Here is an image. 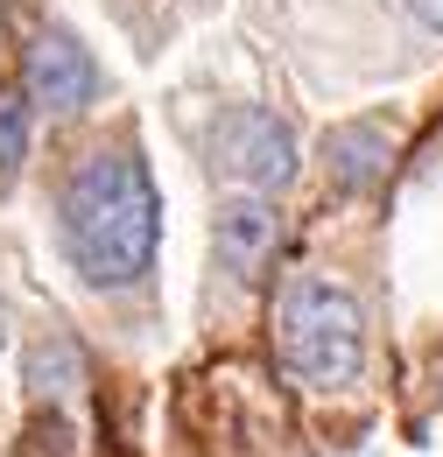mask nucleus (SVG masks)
Returning a JSON list of instances; mask_svg holds the SVG:
<instances>
[{"instance_id":"f257e3e1","label":"nucleus","mask_w":443,"mask_h":457,"mask_svg":"<svg viewBox=\"0 0 443 457\" xmlns=\"http://www.w3.org/2000/svg\"><path fill=\"white\" fill-rule=\"evenodd\" d=\"M56 232L71 268L92 288H134L148 282L155 246H163V197L155 176L134 148H99L85 155L63 197H56Z\"/></svg>"},{"instance_id":"f03ea898","label":"nucleus","mask_w":443,"mask_h":457,"mask_svg":"<svg viewBox=\"0 0 443 457\" xmlns=\"http://www.w3.org/2000/svg\"><path fill=\"white\" fill-rule=\"evenodd\" d=\"M281 359L310 387H345L366 366V317L359 295L331 275H296L281 288Z\"/></svg>"},{"instance_id":"7ed1b4c3","label":"nucleus","mask_w":443,"mask_h":457,"mask_svg":"<svg viewBox=\"0 0 443 457\" xmlns=\"http://www.w3.org/2000/svg\"><path fill=\"white\" fill-rule=\"evenodd\" d=\"M219 170L239 183V190H268L281 197L288 183H296V134L281 127L275 113H261V106H232L219 120Z\"/></svg>"},{"instance_id":"20e7f679","label":"nucleus","mask_w":443,"mask_h":457,"mask_svg":"<svg viewBox=\"0 0 443 457\" xmlns=\"http://www.w3.org/2000/svg\"><path fill=\"white\" fill-rule=\"evenodd\" d=\"M21 85H29V106H43V113H85L99 99V63L71 29H43L21 63Z\"/></svg>"},{"instance_id":"39448f33","label":"nucleus","mask_w":443,"mask_h":457,"mask_svg":"<svg viewBox=\"0 0 443 457\" xmlns=\"http://www.w3.org/2000/svg\"><path fill=\"white\" fill-rule=\"evenodd\" d=\"M212 246H219V268L232 282H261V268L275 261L281 246V212L268 190H239L225 197L219 219H212Z\"/></svg>"},{"instance_id":"423d86ee","label":"nucleus","mask_w":443,"mask_h":457,"mask_svg":"<svg viewBox=\"0 0 443 457\" xmlns=\"http://www.w3.org/2000/svg\"><path fill=\"white\" fill-rule=\"evenodd\" d=\"M388 155H394V141L380 120H345V127L324 134V170H331L338 190H373L388 176Z\"/></svg>"},{"instance_id":"0eeeda50","label":"nucleus","mask_w":443,"mask_h":457,"mask_svg":"<svg viewBox=\"0 0 443 457\" xmlns=\"http://www.w3.org/2000/svg\"><path fill=\"white\" fill-rule=\"evenodd\" d=\"M78 387H85V359L71 338H43L29 352V395L36 401H78Z\"/></svg>"},{"instance_id":"6e6552de","label":"nucleus","mask_w":443,"mask_h":457,"mask_svg":"<svg viewBox=\"0 0 443 457\" xmlns=\"http://www.w3.org/2000/svg\"><path fill=\"white\" fill-rule=\"evenodd\" d=\"M21 162H29V106L0 99V190L21 176Z\"/></svg>"},{"instance_id":"1a4fd4ad","label":"nucleus","mask_w":443,"mask_h":457,"mask_svg":"<svg viewBox=\"0 0 443 457\" xmlns=\"http://www.w3.org/2000/svg\"><path fill=\"white\" fill-rule=\"evenodd\" d=\"M408 14H415L430 36H443V0H408Z\"/></svg>"}]
</instances>
